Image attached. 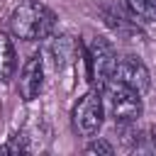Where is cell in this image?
<instances>
[{
  "instance_id": "cell-8",
  "label": "cell",
  "mask_w": 156,
  "mask_h": 156,
  "mask_svg": "<svg viewBox=\"0 0 156 156\" xmlns=\"http://www.w3.org/2000/svg\"><path fill=\"white\" fill-rule=\"evenodd\" d=\"M15 66H17V61H15V46H12V39H10V34L0 32V80H2V83L12 78Z\"/></svg>"
},
{
  "instance_id": "cell-3",
  "label": "cell",
  "mask_w": 156,
  "mask_h": 156,
  "mask_svg": "<svg viewBox=\"0 0 156 156\" xmlns=\"http://www.w3.org/2000/svg\"><path fill=\"white\" fill-rule=\"evenodd\" d=\"M85 56H88V73H90V80L93 85L102 88L112 73H115V66H117V54H115V46L105 39V37H93L85 46Z\"/></svg>"
},
{
  "instance_id": "cell-1",
  "label": "cell",
  "mask_w": 156,
  "mask_h": 156,
  "mask_svg": "<svg viewBox=\"0 0 156 156\" xmlns=\"http://www.w3.org/2000/svg\"><path fill=\"white\" fill-rule=\"evenodd\" d=\"M54 24H56V15L41 2H22L10 15L12 34L20 39H27V41L49 37Z\"/></svg>"
},
{
  "instance_id": "cell-6",
  "label": "cell",
  "mask_w": 156,
  "mask_h": 156,
  "mask_svg": "<svg viewBox=\"0 0 156 156\" xmlns=\"http://www.w3.org/2000/svg\"><path fill=\"white\" fill-rule=\"evenodd\" d=\"M17 88H20L22 100H27V102H32L34 98H39V93L44 88V61H41L39 54H32L24 61Z\"/></svg>"
},
{
  "instance_id": "cell-12",
  "label": "cell",
  "mask_w": 156,
  "mask_h": 156,
  "mask_svg": "<svg viewBox=\"0 0 156 156\" xmlns=\"http://www.w3.org/2000/svg\"><path fill=\"white\" fill-rule=\"evenodd\" d=\"M85 154H115V149H112V144H107L105 139H98V141H93V144H88L85 146Z\"/></svg>"
},
{
  "instance_id": "cell-5",
  "label": "cell",
  "mask_w": 156,
  "mask_h": 156,
  "mask_svg": "<svg viewBox=\"0 0 156 156\" xmlns=\"http://www.w3.org/2000/svg\"><path fill=\"white\" fill-rule=\"evenodd\" d=\"M115 80L129 85L132 90H136L139 95H144L151 85V76H149V68L134 58V56H124V58H117V66H115V73H112Z\"/></svg>"
},
{
  "instance_id": "cell-11",
  "label": "cell",
  "mask_w": 156,
  "mask_h": 156,
  "mask_svg": "<svg viewBox=\"0 0 156 156\" xmlns=\"http://www.w3.org/2000/svg\"><path fill=\"white\" fill-rule=\"evenodd\" d=\"M0 151H7V154H17V151H29V144H27V136L24 134H15Z\"/></svg>"
},
{
  "instance_id": "cell-7",
  "label": "cell",
  "mask_w": 156,
  "mask_h": 156,
  "mask_svg": "<svg viewBox=\"0 0 156 156\" xmlns=\"http://www.w3.org/2000/svg\"><path fill=\"white\" fill-rule=\"evenodd\" d=\"M78 49H80V46H78V41H76L73 37H68V34L56 37V39H54V44H51V56H54L56 68H66L68 63H73V58H76Z\"/></svg>"
},
{
  "instance_id": "cell-10",
  "label": "cell",
  "mask_w": 156,
  "mask_h": 156,
  "mask_svg": "<svg viewBox=\"0 0 156 156\" xmlns=\"http://www.w3.org/2000/svg\"><path fill=\"white\" fill-rule=\"evenodd\" d=\"M105 20H107V24H110L115 32H119V34H124V37H132V34L139 37V29L132 24V20H124V17H119V15L110 12V10H105Z\"/></svg>"
},
{
  "instance_id": "cell-2",
  "label": "cell",
  "mask_w": 156,
  "mask_h": 156,
  "mask_svg": "<svg viewBox=\"0 0 156 156\" xmlns=\"http://www.w3.org/2000/svg\"><path fill=\"white\" fill-rule=\"evenodd\" d=\"M102 105H105V112L117 122V124H132L141 117V95L136 90H132L129 85L110 78L105 85H102Z\"/></svg>"
},
{
  "instance_id": "cell-4",
  "label": "cell",
  "mask_w": 156,
  "mask_h": 156,
  "mask_svg": "<svg viewBox=\"0 0 156 156\" xmlns=\"http://www.w3.org/2000/svg\"><path fill=\"white\" fill-rule=\"evenodd\" d=\"M102 117H105V105L98 90H88L73 107V127L80 136H95L98 129L102 127Z\"/></svg>"
},
{
  "instance_id": "cell-9",
  "label": "cell",
  "mask_w": 156,
  "mask_h": 156,
  "mask_svg": "<svg viewBox=\"0 0 156 156\" xmlns=\"http://www.w3.org/2000/svg\"><path fill=\"white\" fill-rule=\"evenodd\" d=\"M127 12L139 22H156V0H122Z\"/></svg>"
}]
</instances>
